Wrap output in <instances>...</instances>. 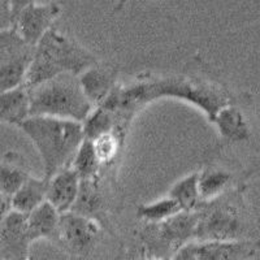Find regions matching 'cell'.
<instances>
[{
  "instance_id": "cell-1",
  "label": "cell",
  "mask_w": 260,
  "mask_h": 260,
  "mask_svg": "<svg viewBox=\"0 0 260 260\" xmlns=\"http://www.w3.org/2000/svg\"><path fill=\"white\" fill-rule=\"evenodd\" d=\"M164 98L191 104L211 122L222 107L232 103L243 104L248 95L234 92L221 81L195 73L168 76L145 73L125 85L117 83L101 106L113 115L116 129L126 133L137 112Z\"/></svg>"
},
{
  "instance_id": "cell-2",
  "label": "cell",
  "mask_w": 260,
  "mask_h": 260,
  "mask_svg": "<svg viewBox=\"0 0 260 260\" xmlns=\"http://www.w3.org/2000/svg\"><path fill=\"white\" fill-rule=\"evenodd\" d=\"M98 61L94 53L76 39L51 27L32 48L24 87L31 89L60 74H73L78 77Z\"/></svg>"
},
{
  "instance_id": "cell-3",
  "label": "cell",
  "mask_w": 260,
  "mask_h": 260,
  "mask_svg": "<svg viewBox=\"0 0 260 260\" xmlns=\"http://www.w3.org/2000/svg\"><path fill=\"white\" fill-rule=\"evenodd\" d=\"M17 127L38 151L46 178L71 166L85 138L82 122L51 116H27Z\"/></svg>"
},
{
  "instance_id": "cell-4",
  "label": "cell",
  "mask_w": 260,
  "mask_h": 260,
  "mask_svg": "<svg viewBox=\"0 0 260 260\" xmlns=\"http://www.w3.org/2000/svg\"><path fill=\"white\" fill-rule=\"evenodd\" d=\"M245 182L238 183L212 201L202 202L195 210L198 222L194 238L198 242L250 240L247 236L250 225L245 202Z\"/></svg>"
},
{
  "instance_id": "cell-5",
  "label": "cell",
  "mask_w": 260,
  "mask_h": 260,
  "mask_svg": "<svg viewBox=\"0 0 260 260\" xmlns=\"http://www.w3.org/2000/svg\"><path fill=\"white\" fill-rule=\"evenodd\" d=\"M26 91L29 116H51L83 122L94 108L83 94L78 77L73 74H60Z\"/></svg>"
},
{
  "instance_id": "cell-6",
  "label": "cell",
  "mask_w": 260,
  "mask_h": 260,
  "mask_svg": "<svg viewBox=\"0 0 260 260\" xmlns=\"http://www.w3.org/2000/svg\"><path fill=\"white\" fill-rule=\"evenodd\" d=\"M198 215L195 211H181L161 222H146L142 238L152 257L166 260L195 236Z\"/></svg>"
},
{
  "instance_id": "cell-7",
  "label": "cell",
  "mask_w": 260,
  "mask_h": 260,
  "mask_svg": "<svg viewBox=\"0 0 260 260\" xmlns=\"http://www.w3.org/2000/svg\"><path fill=\"white\" fill-rule=\"evenodd\" d=\"M32 48L13 26L0 30V94L24 86Z\"/></svg>"
},
{
  "instance_id": "cell-8",
  "label": "cell",
  "mask_w": 260,
  "mask_h": 260,
  "mask_svg": "<svg viewBox=\"0 0 260 260\" xmlns=\"http://www.w3.org/2000/svg\"><path fill=\"white\" fill-rule=\"evenodd\" d=\"M101 224L72 211L60 213L56 245L74 255L89 254L98 242Z\"/></svg>"
},
{
  "instance_id": "cell-9",
  "label": "cell",
  "mask_w": 260,
  "mask_h": 260,
  "mask_svg": "<svg viewBox=\"0 0 260 260\" xmlns=\"http://www.w3.org/2000/svg\"><path fill=\"white\" fill-rule=\"evenodd\" d=\"M61 15L59 3L38 4L32 2L15 17L12 26L26 45L34 46L52 27L53 22Z\"/></svg>"
},
{
  "instance_id": "cell-10",
  "label": "cell",
  "mask_w": 260,
  "mask_h": 260,
  "mask_svg": "<svg viewBox=\"0 0 260 260\" xmlns=\"http://www.w3.org/2000/svg\"><path fill=\"white\" fill-rule=\"evenodd\" d=\"M118 81V69L112 64L98 61L78 76L83 94L94 107L101 106L113 91Z\"/></svg>"
},
{
  "instance_id": "cell-11",
  "label": "cell",
  "mask_w": 260,
  "mask_h": 260,
  "mask_svg": "<svg viewBox=\"0 0 260 260\" xmlns=\"http://www.w3.org/2000/svg\"><path fill=\"white\" fill-rule=\"evenodd\" d=\"M240 106L232 103L222 107L211 121L221 142L226 145H240L251 141V127Z\"/></svg>"
},
{
  "instance_id": "cell-12",
  "label": "cell",
  "mask_w": 260,
  "mask_h": 260,
  "mask_svg": "<svg viewBox=\"0 0 260 260\" xmlns=\"http://www.w3.org/2000/svg\"><path fill=\"white\" fill-rule=\"evenodd\" d=\"M81 178L71 166L60 169L48 178L46 202L59 213L69 212L80 192Z\"/></svg>"
},
{
  "instance_id": "cell-13",
  "label": "cell",
  "mask_w": 260,
  "mask_h": 260,
  "mask_svg": "<svg viewBox=\"0 0 260 260\" xmlns=\"http://www.w3.org/2000/svg\"><path fill=\"white\" fill-rule=\"evenodd\" d=\"M106 195L102 187V176H99L90 180H81L80 192L71 211L90 217L101 224L102 221H106Z\"/></svg>"
},
{
  "instance_id": "cell-14",
  "label": "cell",
  "mask_w": 260,
  "mask_h": 260,
  "mask_svg": "<svg viewBox=\"0 0 260 260\" xmlns=\"http://www.w3.org/2000/svg\"><path fill=\"white\" fill-rule=\"evenodd\" d=\"M251 240L206 241L198 242V260H248L256 254Z\"/></svg>"
},
{
  "instance_id": "cell-15",
  "label": "cell",
  "mask_w": 260,
  "mask_h": 260,
  "mask_svg": "<svg viewBox=\"0 0 260 260\" xmlns=\"http://www.w3.org/2000/svg\"><path fill=\"white\" fill-rule=\"evenodd\" d=\"M0 243L9 252L25 257L31 245L27 234L26 215L11 210L0 221Z\"/></svg>"
},
{
  "instance_id": "cell-16",
  "label": "cell",
  "mask_w": 260,
  "mask_h": 260,
  "mask_svg": "<svg viewBox=\"0 0 260 260\" xmlns=\"http://www.w3.org/2000/svg\"><path fill=\"white\" fill-rule=\"evenodd\" d=\"M60 213L48 202H43L41 206L26 215L27 234L30 242L45 238L56 242L57 226Z\"/></svg>"
},
{
  "instance_id": "cell-17",
  "label": "cell",
  "mask_w": 260,
  "mask_h": 260,
  "mask_svg": "<svg viewBox=\"0 0 260 260\" xmlns=\"http://www.w3.org/2000/svg\"><path fill=\"white\" fill-rule=\"evenodd\" d=\"M30 176L25 157L16 151H8L0 160V191L12 197Z\"/></svg>"
},
{
  "instance_id": "cell-18",
  "label": "cell",
  "mask_w": 260,
  "mask_h": 260,
  "mask_svg": "<svg viewBox=\"0 0 260 260\" xmlns=\"http://www.w3.org/2000/svg\"><path fill=\"white\" fill-rule=\"evenodd\" d=\"M233 186L234 175L226 169L207 166L198 171V189L202 202L212 201Z\"/></svg>"
},
{
  "instance_id": "cell-19",
  "label": "cell",
  "mask_w": 260,
  "mask_h": 260,
  "mask_svg": "<svg viewBox=\"0 0 260 260\" xmlns=\"http://www.w3.org/2000/svg\"><path fill=\"white\" fill-rule=\"evenodd\" d=\"M48 178L46 177H32L31 175L27 177L22 185L17 189V191L11 197V207L13 211L20 213L31 212L43 202H46V192H47Z\"/></svg>"
},
{
  "instance_id": "cell-20",
  "label": "cell",
  "mask_w": 260,
  "mask_h": 260,
  "mask_svg": "<svg viewBox=\"0 0 260 260\" xmlns=\"http://www.w3.org/2000/svg\"><path fill=\"white\" fill-rule=\"evenodd\" d=\"M29 116V98L24 86L0 94V124L17 126Z\"/></svg>"
},
{
  "instance_id": "cell-21",
  "label": "cell",
  "mask_w": 260,
  "mask_h": 260,
  "mask_svg": "<svg viewBox=\"0 0 260 260\" xmlns=\"http://www.w3.org/2000/svg\"><path fill=\"white\" fill-rule=\"evenodd\" d=\"M182 211H195L201 206L202 201L198 189V172H192L172 185L168 191Z\"/></svg>"
},
{
  "instance_id": "cell-22",
  "label": "cell",
  "mask_w": 260,
  "mask_h": 260,
  "mask_svg": "<svg viewBox=\"0 0 260 260\" xmlns=\"http://www.w3.org/2000/svg\"><path fill=\"white\" fill-rule=\"evenodd\" d=\"M126 137L118 132H108L91 139L98 160L103 169H110L115 166L118 156L122 152Z\"/></svg>"
},
{
  "instance_id": "cell-23",
  "label": "cell",
  "mask_w": 260,
  "mask_h": 260,
  "mask_svg": "<svg viewBox=\"0 0 260 260\" xmlns=\"http://www.w3.org/2000/svg\"><path fill=\"white\" fill-rule=\"evenodd\" d=\"M71 167L81 180H90L102 176L104 169L102 168L101 162L98 160L91 139L83 138L72 159Z\"/></svg>"
},
{
  "instance_id": "cell-24",
  "label": "cell",
  "mask_w": 260,
  "mask_h": 260,
  "mask_svg": "<svg viewBox=\"0 0 260 260\" xmlns=\"http://www.w3.org/2000/svg\"><path fill=\"white\" fill-rule=\"evenodd\" d=\"M181 207L171 197H164L151 203L139 204L137 207L136 215L139 220H143L147 224L161 222L172 216L181 212Z\"/></svg>"
},
{
  "instance_id": "cell-25",
  "label": "cell",
  "mask_w": 260,
  "mask_h": 260,
  "mask_svg": "<svg viewBox=\"0 0 260 260\" xmlns=\"http://www.w3.org/2000/svg\"><path fill=\"white\" fill-rule=\"evenodd\" d=\"M169 260H198V242H187L178 247Z\"/></svg>"
},
{
  "instance_id": "cell-26",
  "label": "cell",
  "mask_w": 260,
  "mask_h": 260,
  "mask_svg": "<svg viewBox=\"0 0 260 260\" xmlns=\"http://www.w3.org/2000/svg\"><path fill=\"white\" fill-rule=\"evenodd\" d=\"M12 26V16L9 12L7 0H0V30L8 29Z\"/></svg>"
},
{
  "instance_id": "cell-27",
  "label": "cell",
  "mask_w": 260,
  "mask_h": 260,
  "mask_svg": "<svg viewBox=\"0 0 260 260\" xmlns=\"http://www.w3.org/2000/svg\"><path fill=\"white\" fill-rule=\"evenodd\" d=\"M34 0H7L9 7V12H11V16H12V22L15 20L16 16L22 11V9L26 8L27 6L32 3Z\"/></svg>"
},
{
  "instance_id": "cell-28",
  "label": "cell",
  "mask_w": 260,
  "mask_h": 260,
  "mask_svg": "<svg viewBox=\"0 0 260 260\" xmlns=\"http://www.w3.org/2000/svg\"><path fill=\"white\" fill-rule=\"evenodd\" d=\"M11 210H12V207H11V197L4 194L3 191H0V221L6 217V215Z\"/></svg>"
},
{
  "instance_id": "cell-29",
  "label": "cell",
  "mask_w": 260,
  "mask_h": 260,
  "mask_svg": "<svg viewBox=\"0 0 260 260\" xmlns=\"http://www.w3.org/2000/svg\"><path fill=\"white\" fill-rule=\"evenodd\" d=\"M129 2H130V0H117V3H116L115 8H113V12H115V13L120 12L121 9H124V7L126 6Z\"/></svg>"
},
{
  "instance_id": "cell-30",
  "label": "cell",
  "mask_w": 260,
  "mask_h": 260,
  "mask_svg": "<svg viewBox=\"0 0 260 260\" xmlns=\"http://www.w3.org/2000/svg\"><path fill=\"white\" fill-rule=\"evenodd\" d=\"M148 260H161V259H157V257H151V259H148Z\"/></svg>"
}]
</instances>
